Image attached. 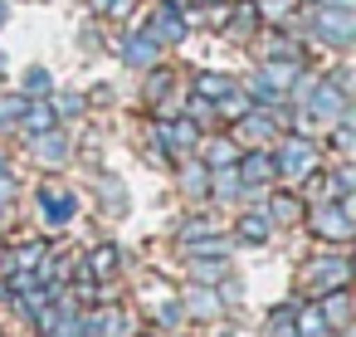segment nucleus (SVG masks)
Returning a JSON list of instances; mask_svg holds the SVG:
<instances>
[{
    "label": "nucleus",
    "instance_id": "f257e3e1",
    "mask_svg": "<svg viewBox=\"0 0 356 337\" xmlns=\"http://www.w3.org/2000/svg\"><path fill=\"white\" fill-rule=\"evenodd\" d=\"M273 171L288 176V181L312 176V171H317V142H312L307 132H288V137L278 142V152H273Z\"/></svg>",
    "mask_w": 356,
    "mask_h": 337
},
{
    "label": "nucleus",
    "instance_id": "f03ea898",
    "mask_svg": "<svg viewBox=\"0 0 356 337\" xmlns=\"http://www.w3.org/2000/svg\"><path fill=\"white\" fill-rule=\"evenodd\" d=\"M346 279H351V259L346 254H322V259H312L307 264V293L312 298H322V293H332V288H346Z\"/></svg>",
    "mask_w": 356,
    "mask_h": 337
},
{
    "label": "nucleus",
    "instance_id": "7ed1b4c3",
    "mask_svg": "<svg viewBox=\"0 0 356 337\" xmlns=\"http://www.w3.org/2000/svg\"><path fill=\"white\" fill-rule=\"evenodd\" d=\"M312 35H317V40H327L332 49H346V45L356 40V15H351V10L317 6V15H312Z\"/></svg>",
    "mask_w": 356,
    "mask_h": 337
},
{
    "label": "nucleus",
    "instance_id": "20e7f679",
    "mask_svg": "<svg viewBox=\"0 0 356 337\" xmlns=\"http://www.w3.org/2000/svg\"><path fill=\"white\" fill-rule=\"evenodd\" d=\"M312 230L327 240V244H346L351 240V201H322L312 210Z\"/></svg>",
    "mask_w": 356,
    "mask_h": 337
},
{
    "label": "nucleus",
    "instance_id": "39448f33",
    "mask_svg": "<svg viewBox=\"0 0 356 337\" xmlns=\"http://www.w3.org/2000/svg\"><path fill=\"white\" fill-rule=\"evenodd\" d=\"M298 103H302V118H317V123H337L346 113V93L332 84H307V93Z\"/></svg>",
    "mask_w": 356,
    "mask_h": 337
},
{
    "label": "nucleus",
    "instance_id": "423d86ee",
    "mask_svg": "<svg viewBox=\"0 0 356 337\" xmlns=\"http://www.w3.org/2000/svg\"><path fill=\"white\" fill-rule=\"evenodd\" d=\"M147 35H152L156 45H181V40H186V15H181V0H161L156 15H152V25H147Z\"/></svg>",
    "mask_w": 356,
    "mask_h": 337
},
{
    "label": "nucleus",
    "instance_id": "0eeeda50",
    "mask_svg": "<svg viewBox=\"0 0 356 337\" xmlns=\"http://www.w3.org/2000/svg\"><path fill=\"white\" fill-rule=\"evenodd\" d=\"M74 210H79V196H74V191H64V186H40V215H44L49 225H69Z\"/></svg>",
    "mask_w": 356,
    "mask_h": 337
},
{
    "label": "nucleus",
    "instance_id": "6e6552de",
    "mask_svg": "<svg viewBox=\"0 0 356 337\" xmlns=\"http://www.w3.org/2000/svg\"><path fill=\"white\" fill-rule=\"evenodd\" d=\"M118 54H122V64H132V69H152V64L161 59V45H156L147 30H137V35H127V40L118 45Z\"/></svg>",
    "mask_w": 356,
    "mask_h": 337
},
{
    "label": "nucleus",
    "instance_id": "1a4fd4ad",
    "mask_svg": "<svg viewBox=\"0 0 356 337\" xmlns=\"http://www.w3.org/2000/svg\"><path fill=\"white\" fill-rule=\"evenodd\" d=\"M234 171H239V181L244 186H268L278 171H273V152H264V147H254V152H244L239 162H234Z\"/></svg>",
    "mask_w": 356,
    "mask_h": 337
},
{
    "label": "nucleus",
    "instance_id": "9d476101",
    "mask_svg": "<svg viewBox=\"0 0 356 337\" xmlns=\"http://www.w3.org/2000/svg\"><path fill=\"white\" fill-rule=\"evenodd\" d=\"M118 264H122V249H118V244H98V249L79 264V279H113Z\"/></svg>",
    "mask_w": 356,
    "mask_h": 337
},
{
    "label": "nucleus",
    "instance_id": "9b49d317",
    "mask_svg": "<svg viewBox=\"0 0 356 337\" xmlns=\"http://www.w3.org/2000/svg\"><path fill=\"white\" fill-rule=\"evenodd\" d=\"M83 327H88V337H127V313L122 308H93L83 318Z\"/></svg>",
    "mask_w": 356,
    "mask_h": 337
},
{
    "label": "nucleus",
    "instance_id": "f8f14e48",
    "mask_svg": "<svg viewBox=\"0 0 356 337\" xmlns=\"http://www.w3.org/2000/svg\"><path fill=\"white\" fill-rule=\"evenodd\" d=\"M317 313H322L327 332H332V327H337V332H346V322H351V308H346V288H332V293H322V298H317Z\"/></svg>",
    "mask_w": 356,
    "mask_h": 337
},
{
    "label": "nucleus",
    "instance_id": "ddd939ff",
    "mask_svg": "<svg viewBox=\"0 0 356 337\" xmlns=\"http://www.w3.org/2000/svg\"><path fill=\"white\" fill-rule=\"evenodd\" d=\"M30 142H35V157L49 162V166H59V162L69 157V137H64L59 127H49V132H40V137H30Z\"/></svg>",
    "mask_w": 356,
    "mask_h": 337
},
{
    "label": "nucleus",
    "instance_id": "4468645a",
    "mask_svg": "<svg viewBox=\"0 0 356 337\" xmlns=\"http://www.w3.org/2000/svg\"><path fill=\"white\" fill-rule=\"evenodd\" d=\"M20 127H25L30 137H40V132H49V127H59V113H54V103H25V118H20Z\"/></svg>",
    "mask_w": 356,
    "mask_h": 337
},
{
    "label": "nucleus",
    "instance_id": "2eb2a0df",
    "mask_svg": "<svg viewBox=\"0 0 356 337\" xmlns=\"http://www.w3.org/2000/svg\"><path fill=\"white\" fill-rule=\"evenodd\" d=\"M239 191H244L239 171H234V166H215V176H210V196H215V201H239Z\"/></svg>",
    "mask_w": 356,
    "mask_h": 337
},
{
    "label": "nucleus",
    "instance_id": "dca6fc26",
    "mask_svg": "<svg viewBox=\"0 0 356 337\" xmlns=\"http://www.w3.org/2000/svg\"><path fill=\"white\" fill-rule=\"evenodd\" d=\"M229 88H239V84H234L229 74H215V69L195 74V93H200V98H210V103H215V98H225Z\"/></svg>",
    "mask_w": 356,
    "mask_h": 337
},
{
    "label": "nucleus",
    "instance_id": "f3484780",
    "mask_svg": "<svg viewBox=\"0 0 356 337\" xmlns=\"http://www.w3.org/2000/svg\"><path fill=\"white\" fill-rule=\"evenodd\" d=\"M181 313H191V318H215V313H220V298L210 293V283H205V288L195 283V288L186 293V308H181Z\"/></svg>",
    "mask_w": 356,
    "mask_h": 337
},
{
    "label": "nucleus",
    "instance_id": "a211bd4d",
    "mask_svg": "<svg viewBox=\"0 0 356 337\" xmlns=\"http://www.w3.org/2000/svg\"><path fill=\"white\" fill-rule=\"evenodd\" d=\"M239 162V142H229V137H215L210 147H205V166L215 171V166H234Z\"/></svg>",
    "mask_w": 356,
    "mask_h": 337
},
{
    "label": "nucleus",
    "instance_id": "6ab92c4d",
    "mask_svg": "<svg viewBox=\"0 0 356 337\" xmlns=\"http://www.w3.org/2000/svg\"><path fill=\"white\" fill-rule=\"evenodd\" d=\"M44 254H49V244H44V240H30V244H20V249L6 259V274H10V269H35Z\"/></svg>",
    "mask_w": 356,
    "mask_h": 337
},
{
    "label": "nucleus",
    "instance_id": "aec40b11",
    "mask_svg": "<svg viewBox=\"0 0 356 337\" xmlns=\"http://www.w3.org/2000/svg\"><path fill=\"white\" fill-rule=\"evenodd\" d=\"M225 274H229L225 254H210V259H195V264H191V279H195V283H220Z\"/></svg>",
    "mask_w": 356,
    "mask_h": 337
},
{
    "label": "nucleus",
    "instance_id": "412c9836",
    "mask_svg": "<svg viewBox=\"0 0 356 337\" xmlns=\"http://www.w3.org/2000/svg\"><path fill=\"white\" fill-rule=\"evenodd\" d=\"M181 191H186L191 201L210 196V166H186V171H181Z\"/></svg>",
    "mask_w": 356,
    "mask_h": 337
},
{
    "label": "nucleus",
    "instance_id": "4be33fe9",
    "mask_svg": "<svg viewBox=\"0 0 356 337\" xmlns=\"http://www.w3.org/2000/svg\"><path fill=\"white\" fill-rule=\"evenodd\" d=\"M293 303H283V308H273V318L264 322V337H298V327H293Z\"/></svg>",
    "mask_w": 356,
    "mask_h": 337
},
{
    "label": "nucleus",
    "instance_id": "5701e85b",
    "mask_svg": "<svg viewBox=\"0 0 356 337\" xmlns=\"http://www.w3.org/2000/svg\"><path fill=\"white\" fill-rule=\"evenodd\" d=\"M268 230H273V225H268V215H244L234 235H239L244 244H264V240H268Z\"/></svg>",
    "mask_w": 356,
    "mask_h": 337
},
{
    "label": "nucleus",
    "instance_id": "b1692460",
    "mask_svg": "<svg viewBox=\"0 0 356 337\" xmlns=\"http://www.w3.org/2000/svg\"><path fill=\"white\" fill-rule=\"evenodd\" d=\"M49 93H54V74L35 64V69L25 74V98H49Z\"/></svg>",
    "mask_w": 356,
    "mask_h": 337
},
{
    "label": "nucleus",
    "instance_id": "393cba45",
    "mask_svg": "<svg viewBox=\"0 0 356 337\" xmlns=\"http://www.w3.org/2000/svg\"><path fill=\"white\" fill-rule=\"evenodd\" d=\"M298 220V201L293 196H273L268 201V225H293Z\"/></svg>",
    "mask_w": 356,
    "mask_h": 337
},
{
    "label": "nucleus",
    "instance_id": "a878e982",
    "mask_svg": "<svg viewBox=\"0 0 356 337\" xmlns=\"http://www.w3.org/2000/svg\"><path fill=\"white\" fill-rule=\"evenodd\" d=\"M293 327H298L302 337H327V322H322V313H317V308H302V313H293Z\"/></svg>",
    "mask_w": 356,
    "mask_h": 337
},
{
    "label": "nucleus",
    "instance_id": "bb28decb",
    "mask_svg": "<svg viewBox=\"0 0 356 337\" xmlns=\"http://www.w3.org/2000/svg\"><path fill=\"white\" fill-rule=\"evenodd\" d=\"M288 10H293V0H259L254 6L259 20H288Z\"/></svg>",
    "mask_w": 356,
    "mask_h": 337
},
{
    "label": "nucleus",
    "instance_id": "cd10ccee",
    "mask_svg": "<svg viewBox=\"0 0 356 337\" xmlns=\"http://www.w3.org/2000/svg\"><path fill=\"white\" fill-rule=\"evenodd\" d=\"M25 103L30 98H0V127H15L25 118Z\"/></svg>",
    "mask_w": 356,
    "mask_h": 337
},
{
    "label": "nucleus",
    "instance_id": "c85d7f7f",
    "mask_svg": "<svg viewBox=\"0 0 356 337\" xmlns=\"http://www.w3.org/2000/svg\"><path fill=\"white\" fill-rule=\"evenodd\" d=\"M152 322L166 327V332H176V327H181V303H161V308L152 313Z\"/></svg>",
    "mask_w": 356,
    "mask_h": 337
},
{
    "label": "nucleus",
    "instance_id": "c756f323",
    "mask_svg": "<svg viewBox=\"0 0 356 337\" xmlns=\"http://www.w3.org/2000/svg\"><path fill=\"white\" fill-rule=\"evenodd\" d=\"M254 20H259V15H254V6H239V15H234L229 35H249V30H254Z\"/></svg>",
    "mask_w": 356,
    "mask_h": 337
},
{
    "label": "nucleus",
    "instance_id": "7c9ffc66",
    "mask_svg": "<svg viewBox=\"0 0 356 337\" xmlns=\"http://www.w3.org/2000/svg\"><path fill=\"white\" fill-rule=\"evenodd\" d=\"M205 118H215V103L195 93V98H191V123H205Z\"/></svg>",
    "mask_w": 356,
    "mask_h": 337
},
{
    "label": "nucleus",
    "instance_id": "2f4dec72",
    "mask_svg": "<svg viewBox=\"0 0 356 337\" xmlns=\"http://www.w3.org/2000/svg\"><path fill=\"white\" fill-rule=\"evenodd\" d=\"M166 88H171V74L161 69V74H152V84H147V98H166Z\"/></svg>",
    "mask_w": 356,
    "mask_h": 337
},
{
    "label": "nucleus",
    "instance_id": "473e14b6",
    "mask_svg": "<svg viewBox=\"0 0 356 337\" xmlns=\"http://www.w3.org/2000/svg\"><path fill=\"white\" fill-rule=\"evenodd\" d=\"M10 201H15V181H10V171H6V166H0V210H6Z\"/></svg>",
    "mask_w": 356,
    "mask_h": 337
},
{
    "label": "nucleus",
    "instance_id": "72a5a7b5",
    "mask_svg": "<svg viewBox=\"0 0 356 337\" xmlns=\"http://www.w3.org/2000/svg\"><path fill=\"white\" fill-rule=\"evenodd\" d=\"M79 108H83V98H79V93H64V98L54 103V113H64V118H69V113H79Z\"/></svg>",
    "mask_w": 356,
    "mask_h": 337
},
{
    "label": "nucleus",
    "instance_id": "f704fd0d",
    "mask_svg": "<svg viewBox=\"0 0 356 337\" xmlns=\"http://www.w3.org/2000/svg\"><path fill=\"white\" fill-rule=\"evenodd\" d=\"M88 6H93V10H103V15H108V6H113V0H88Z\"/></svg>",
    "mask_w": 356,
    "mask_h": 337
},
{
    "label": "nucleus",
    "instance_id": "c9c22d12",
    "mask_svg": "<svg viewBox=\"0 0 356 337\" xmlns=\"http://www.w3.org/2000/svg\"><path fill=\"white\" fill-rule=\"evenodd\" d=\"M0 20H6V6H0Z\"/></svg>",
    "mask_w": 356,
    "mask_h": 337
},
{
    "label": "nucleus",
    "instance_id": "e433bc0d",
    "mask_svg": "<svg viewBox=\"0 0 356 337\" xmlns=\"http://www.w3.org/2000/svg\"><path fill=\"white\" fill-rule=\"evenodd\" d=\"M312 6H317V0H312Z\"/></svg>",
    "mask_w": 356,
    "mask_h": 337
},
{
    "label": "nucleus",
    "instance_id": "4c0bfd02",
    "mask_svg": "<svg viewBox=\"0 0 356 337\" xmlns=\"http://www.w3.org/2000/svg\"><path fill=\"white\" fill-rule=\"evenodd\" d=\"M147 337H152V332H147Z\"/></svg>",
    "mask_w": 356,
    "mask_h": 337
}]
</instances>
